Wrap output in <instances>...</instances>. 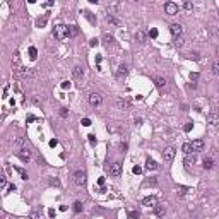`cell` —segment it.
Returning a JSON list of instances; mask_svg holds the SVG:
<instances>
[{
    "mask_svg": "<svg viewBox=\"0 0 219 219\" xmlns=\"http://www.w3.org/2000/svg\"><path fill=\"white\" fill-rule=\"evenodd\" d=\"M53 36L56 39H63V38L67 36V26H63V24H56L53 28Z\"/></svg>",
    "mask_w": 219,
    "mask_h": 219,
    "instance_id": "6da1fadb",
    "label": "cell"
},
{
    "mask_svg": "<svg viewBox=\"0 0 219 219\" xmlns=\"http://www.w3.org/2000/svg\"><path fill=\"white\" fill-rule=\"evenodd\" d=\"M175 154H176L175 147H171V146L164 147V151H163V159H164V163H171V161L175 159Z\"/></svg>",
    "mask_w": 219,
    "mask_h": 219,
    "instance_id": "7a4b0ae2",
    "label": "cell"
},
{
    "mask_svg": "<svg viewBox=\"0 0 219 219\" xmlns=\"http://www.w3.org/2000/svg\"><path fill=\"white\" fill-rule=\"evenodd\" d=\"M164 10H166L168 16H176L178 10H180V7H178V3H175V2H166V3H164Z\"/></svg>",
    "mask_w": 219,
    "mask_h": 219,
    "instance_id": "3957f363",
    "label": "cell"
},
{
    "mask_svg": "<svg viewBox=\"0 0 219 219\" xmlns=\"http://www.w3.org/2000/svg\"><path fill=\"white\" fill-rule=\"evenodd\" d=\"M101 103H103V98H101V94H98V92H92V94H89V105H91L92 108H98Z\"/></svg>",
    "mask_w": 219,
    "mask_h": 219,
    "instance_id": "277c9868",
    "label": "cell"
},
{
    "mask_svg": "<svg viewBox=\"0 0 219 219\" xmlns=\"http://www.w3.org/2000/svg\"><path fill=\"white\" fill-rule=\"evenodd\" d=\"M17 158L21 159V161L28 163V161L31 159V151H29L28 147H22V149H19V151H17Z\"/></svg>",
    "mask_w": 219,
    "mask_h": 219,
    "instance_id": "5b68a950",
    "label": "cell"
},
{
    "mask_svg": "<svg viewBox=\"0 0 219 219\" xmlns=\"http://www.w3.org/2000/svg\"><path fill=\"white\" fill-rule=\"evenodd\" d=\"M74 183L79 185V187L86 185V173H84V171H75V173H74Z\"/></svg>",
    "mask_w": 219,
    "mask_h": 219,
    "instance_id": "8992f818",
    "label": "cell"
},
{
    "mask_svg": "<svg viewBox=\"0 0 219 219\" xmlns=\"http://www.w3.org/2000/svg\"><path fill=\"white\" fill-rule=\"evenodd\" d=\"M169 33H171L175 38H180L182 33H183V26L182 24H171V26H169Z\"/></svg>",
    "mask_w": 219,
    "mask_h": 219,
    "instance_id": "52a82bcc",
    "label": "cell"
},
{
    "mask_svg": "<svg viewBox=\"0 0 219 219\" xmlns=\"http://www.w3.org/2000/svg\"><path fill=\"white\" fill-rule=\"evenodd\" d=\"M190 147H192V152H200L204 149V140L202 139H195L190 142Z\"/></svg>",
    "mask_w": 219,
    "mask_h": 219,
    "instance_id": "ba28073f",
    "label": "cell"
},
{
    "mask_svg": "<svg viewBox=\"0 0 219 219\" xmlns=\"http://www.w3.org/2000/svg\"><path fill=\"white\" fill-rule=\"evenodd\" d=\"M110 175H111V176H120V175H122V164L120 163L110 164Z\"/></svg>",
    "mask_w": 219,
    "mask_h": 219,
    "instance_id": "9c48e42d",
    "label": "cell"
},
{
    "mask_svg": "<svg viewBox=\"0 0 219 219\" xmlns=\"http://www.w3.org/2000/svg\"><path fill=\"white\" fill-rule=\"evenodd\" d=\"M142 205H144V207H156V205H158V199H156L154 195H149V197H146V199L142 200Z\"/></svg>",
    "mask_w": 219,
    "mask_h": 219,
    "instance_id": "30bf717a",
    "label": "cell"
},
{
    "mask_svg": "<svg viewBox=\"0 0 219 219\" xmlns=\"http://www.w3.org/2000/svg\"><path fill=\"white\" fill-rule=\"evenodd\" d=\"M72 75H74V79L82 81V77H84V70H82V67H81V65H75V67L72 69Z\"/></svg>",
    "mask_w": 219,
    "mask_h": 219,
    "instance_id": "8fae6325",
    "label": "cell"
},
{
    "mask_svg": "<svg viewBox=\"0 0 219 219\" xmlns=\"http://www.w3.org/2000/svg\"><path fill=\"white\" fill-rule=\"evenodd\" d=\"M116 106H118V110H130V101L120 98V99H116Z\"/></svg>",
    "mask_w": 219,
    "mask_h": 219,
    "instance_id": "7c38bea8",
    "label": "cell"
},
{
    "mask_svg": "<svg viewBox=\"0 0 219 219\" xmlns=\"http://www.w3.org/2000/svg\"><path fill=\"white\" fill-rule=\"evenodd\" d=\"M207 122H209V123H211L212 127H216V125H218V123H219L218 113H216V111H212V113H209V115H207Z\"/></svg>",
    "mask_w": 219,
    "mask_h": 219,
    "instance_id": "4fadbf2b",
    "label": "cell"
},
{
    "mask_svg": "<svg viewBox=\"0 0 219 219\" xmlns=\"http://www.w3.org/2000/svg\"><path fill=\"white\" fill-rule=\"evenodd\" d=\"M158 168H159V164L156 163L154 159H151V158H149V159L146 161V169H149V171H156Z\"/></svg>",
    "mask_w": 219,
    "mask_h": 219,
    "instance_id": "5bb4252c",
    "label": "cell"
},
{
    "mask_svg": "<svg viewBox=\"0 0 219 219\" xmlns=\"http://www.w3.org/2000/svg\"><path fill=\"white\" fill-rule=\"evenodd\" d=\"M77 34H79V28H77V26H67V36L75 38Z\"/></svg>",
    "mask_w": 219,
    "mask_h": 219,
    "instance_id": "9a60e30c",
    "label": "cell"
},
{
    "mask_svg": "<svg viewBox=\"0 0 219 219\" xmlns=\"http://www.w3.org/2000/svg\"><path fill=\"white\" fill-rule=\"evenodd\" d=\"M146 33H144V31H142V29H139V31H137V33H135V39H137V41H139V43H146Z\"/></svg>",
    "mask_w": 219,
    "mask_h": 219,
    "instance_id": "2e32d148",
    "label": "cell"
},
{
    "mask_svg": "<svg viewBox=\"0 0 219 219\" xmlns=\"http://www.w3.org/2000/svg\"><path fill=\"white\" fill-rule=\"evenodd\" d=\"M195 161H197V158H195L194 154H187V156H185V161H183V163H185V166H190V164H194Z\"/></svg>",
    "mask_w": 219,
    "mask_h": 219,
    "instance_id": "e0dca14e",
    "label": "cell"
},
{
    "mask_svg": "<svg viewBox=\"0 0 219 219\" xmlns=\"http://www.w3.org/2000/svg\"><path fill=\"white\" fill-rule=\"evenodd\" d=\"M127 72H128L127 65H120V67H118V70H116V77H125Z\"/></svg>",
    "mask_w": 219,
    "mask_h": 219,
    "instance_id": "ac0fdd59",
    "label": "cell"
},
{
    "mask_svg": "<svg viewBox=\"0 0 219 219\" xmlns=\"http://www.w3.org/2000/svg\"><path fill=\"white\" fill-rule=\"evenodd\" d=\"M204 168H205V169H212V168H214V159H212V158H205V159H204Z\"/></svg>",
    "mask_w": 219,
    "mask_h": 219,
    "instance_id": "d6986e66",
    "label": "cell"
},
{
    "mask_svg": "<svg viewBox=\"0 0 219 219\" xmlns=\"http://www.w3.org/2000/svg\"><path fill=\"white\" fill-rule=\"evenodd\" d=\"M156 87H159V89H163V87H166V79H163V77H156Z\"/></svg>",
    "mask_w": 219,
    "mask_h": 219,
    "instance_id": "ffe728a7",
    "label": "cell"
},
{
    "mask_svg": "<svg viewBox=\"0 0 219 219\" xmlns=\"http://www.w3.org/2000/svg\"><path fill=\"white\" fill-rule=\"evenodd\" d=\"M106 21H108L110 24H113V26H120V21L115 17V16H111V14H108V16H106Z\"/></svg>",
    "mask_w": 219,
    "mask_h": 219,
    "instance_id": "44dd1931",
    "label": "cell"
},
{
    "mask_svg": "<svg viewBox=\"0 0 219 219\" xmlns=\"http://www.w3.org/2000/svg\"><path fill=\"white\" fill-rule=\"evenodd\" d=\"M152 209H154L156 216H159V218H161V216H164V212H166V209H164L163 205H156V207H152Z\"/></svg>",
    "mask_w": 219,
    "mask_h": 219,
    "instance_id": "7402d4cb",
    "label": "cell"
},
{
    "mask_svg": "<svg viewBox=\"0 0 219 219\" xmlns=\"http://www.w3.org/2000/svg\"><path fill=\"white\" fill-rule=\"evenodd\" d=\"M187 192H190L187 187H178V190H176V195H178V197H185V195H187Z\"/></svg>",
    "mask_w": 219,
    "mask_h": 219,
    "instance_id": "603a6c76",
    "label": "cell"
},
{
    "mask_svg": "<svg viewBox=\"0 0 219 219\" xmlns=\"http://www.w3.org/2000/svg\"><path fill=\"white\" fill-rule=\"evenodd\" d=\"M84 16H86V19H87L91 24H96V17L92 16V12H89V10H84Z\"/></svg>",
    "mask_w": 219,
    "mask_h": 219,
    "instance_id": "cb8c5ba5",
    "label": "cell"
},
{
    "mask_svg": "<svg viewBox=\"0 0 219 219\" xmlns=\"http://www.w3.org/2000/svg\"><path fill=\"white\" fill-rule=\"evenodd\" d=\"M29 56H31V60H36V56H38V50L34 48V46H31V48H29Z\"/></svg>",
    "mask_w": 219,
    "mask_h": 219,
    "instance_id": "d4e9b609",
    "label": "cell"
},
{
    "mask_svg": "<svg viewBox=\"0 0 219 219\" xmlns=\"http://www.w3.org/2000/svg\"><path fill=\"white\" fill-rule=\"evenodd\" d=\"M183 152H185V156L187 154H192V147H190V142H187V144H183Z\"/></svg>",
    "mask_w": 219,
    "mask_h": 219,
    "instance_id": "484cf974",
    "label": "cell"
},
{
    "mask_svg": "<svg viewBox=\"0 0 219 219\" xmlns=\"http://www.w3.org/2000/svg\"><path fill=\"white\" fill-rule=\"evenodd\" d=\"M16 169H17V173L21 175L22 180H28V173H26V169H22V168H16Z\"/></svg>",
    "mask_w": 219,
    "mask_h": 219,
    "instance_id": "4316f807",
    "label": "cell"
},
{
    "mask_svg": "<svg viewBox=\"0 0 219 219\" xmlns=\"http://www.w3.org/2000/svg\"><path fill=\"white\" fill-rule=\"evenodd\" d=\"M175 45H176L178 48H182L183 45H185V39H183L182 36H180V38H175Z\"/></svg>",
    "mask_w": 219,
    "mask_h": 219,
    "instance_id": "83f0119b",
    "label": "cell"
},
{
    "mask_svg": "<svg viewBox=\"0 0 219 219\" xmlns=\"http://www.w3.org/2000/svg\"><path fill=\"white\" fill-rule=\"evenodd\" d=\"M3 187H7V178H5V175L0 173V188H3Z\"/></svg>",
    "mask_w": 219,
    "mask_h": 219,
    "instance_id": "f1b7e54d",
    "label": "cell"
},
{
    "mask_svg": "<svg viewBox=\"0 0 219 219\" xmlns=\"http://www.w3.org/2000/svg\"><path fill=\"white\" fill-rule=\"evenodd\" d=\"M74 211H75V212H81V211H82V204H81L79 200L74 202Z\"/></svg>",
    "mask_w": 219,
    "mask_h": 219,
    "instance_id": "f546056e",
    "label": "cell"
},
{
    "mask_svg": "<svg viewBox=\"0 0 219 219\" xmlns=\"http://www.w3.org/2000/svg\"><path fill=\"white\" fill-rule=\"evenodd\" d=\"M14 144H16L17 147H21V149H22V146H24V139H22V137H17V139L14 140Z\"/></svg>",
    "mask_w": 219,
    "mask_h": 219,
    "instance_id": "4dcf8cb0",
    "label": "cell"
},
{
    "mask_svg": "<svg viewBox=\"0 0 219 219\" xmlns=\"http://www.w3.org/2000/svg\"><path fill=\"white\" fill-rule=\"evenodd\" d=\"M212 74H214V75H218V74H219V63H218V62H214V63H212Z\"/></svg>",
    "mask_w": 219,
    "mask_h": 219,
    "instance_id": "1f68e13d",
    "label": "cell"
},
{
    "mask_svg": "<svg viewBox=\"0 0 219 219\" xmlns=\"http://www.w3.org/2000/svg\"><path fill=\"white\" fill-rule=\"evenodd\" d=\"M60 116H62V118H67V116H69V110L67 108H60Z\"/></svg>",
    "mask_w": 219,
    "mask_h": 219,
    "instance_id": "d6a6232c",
    "label": "cell"
},
{
    "mask_svg": "<svg viewBox=\"0 0 219 219\" xmlns=\"http://www.w3.org/2000/svg\"><path fill=\"white\" fill-rule=\"evenodd\" d=\"M128 218L130 219H139V212H137V211H130V212H128Z\"/></svg>",
    "mask_w": 219,
    "mask_h": 219,
    "instance_id": "836d02e7",
    "label": "cell"
},
{
    "mask_svg": "<svg viewBox=\"0 0 219 219\" xmlns=\"http://www.w3.org/2000/svg\"><path fill=\"white\" fill-rule=\"evenodd\" d=\"M183 9H185V10H192V9H194V3H192V2H185V3H183Z\"/></svg>",
    "mask_w": 219,
    "mask_h": 219,
    "instance_id": "e575fe53",
    "label": "cell"
},
{
    "mask_svg": "<svg viewBox=\"0 0 219 219\" xmlns=\"http://www.w3.org/2000/svg\"><path fill=\"white\" fill-rule=\"evenodd\" d=\"M45 24H46V17H41V19H38V21H36L38 28H41V26H45Z\"/></svg>",
    "mask_w": 219,
    "mask_h": 219,
    "instance_id": "d590c367",
    "label": "cell"
},
{
    "mask_svg": "<svg viewBox=\"0 0 219 219\" xmlns=\"http://www.w3.org/2000/svg\"><path fill=\"white\" fill-rule=\"evenodd\" d=\"M149 36H151V38H158V29H156V28L149 29Z\"/></svg>",
    "mask_w": 219,
    "mask_h": 219,
    "instance_id": "8d00e7d4",
    "label": "cell"
},
{
    "mask_svg": "<svg viewBox=\"0 0 219 219\" xmlns=\"http://www.w3.org/2000/svg\"><path fill=\"white\" fill-rule=\"evenodd\" d=\"M190 58H194V60H200V53H199V52H192V53H190Z\"/></svg>",
    "mask_w": 219,
    "mask_h": 219,
    "instance_id": "74e56055",
    "label": "cell"
},
{
    "mask_svg": "<svg viewBox=\"0 0 219 219\" xmlns=\"http://www.w3.org/2000/svg\"><path fill=\"white\" fill-rule=\"evenodd\" d=\"M98 45H99V39H96V38H92L89 41V46H98Z\"/></svg>",
    "mask_w": 219,
    "mask_h": 219,
    "instance_id": "f35d334b",
    "label": "cell"
},
{
    "mask_svg": "<svg viewBox=\"0 0 219 219\" xmlns=\"http://www.w3.org/2000/svg\"><path fill=\"white\" fill-rule=\"evenodd\" d=\"M132 171H134L135 175H139V173H142V168H140V166H134V168H132Z\"/></svg>",
    "mask_w": 219,
    "mask_h": 219,
    "instance_id": "ab89813d",
    "label": "cell"
},
{
    "mask_svg": "<svg viewBox=\"0 0 219 219\" xmlns=\"http://www.w3.org/2000/svg\"><path fill=\"white\" fill-rule=\"evenodd\" d=\"M69 87H70V82L69 81H63L62 82V89H69Z\"/></svg>",
    "mask_w": 219,
    "mask_h": 219,
    "instance_id": "60d3db41",
    "label": "cell"
},
{
    "mask_svg": "<svg viewBox=\"0 0 219 219\" xmlns=\"http://www.w3.org/2000/svg\"><path fill=\"white\" fill-rule=\"evenodd\" d=\"M82 125H84V127H89V125H91V120H89V118H82Z\"/></svg>",
    "mask_w": 219,
    "mask_h": 219,
    "instance_id": "b9f144b4",
    "label": "cell"
},
{
    "mask_svg": "<svg viewBox=\"0 0 219 219\" xmlns=\"http://www.w3.org/2000/svg\"><path fill=\"white\" fill-rule=\"evenodd\" d=\"M197 79H199V74H197V72L190 74V81H197Z\"/></svg>",
    "mask_w": 219,
    "mask_h": 219,
    "instance_id": "7bdbcfd3",
    "label": "cell"
},
{
    "mask_svg": "<svg viewBox=\"0 0 219 219\" xmlns=\"http://www.w3.org/2000/svg\"><path fill=\"white\" fill-rule=\"evenodd\" d=\"M105 41H106V43H113V36H110V34H105Z\"/></svg>",
    "mask_w": 219,
    "mask_h": 219,
    "instance_id": "ee69618b",
    "label": "cell"
},
{
    "mask_svg": "<svg viewBox=\"0 0 219 219\" xmlns=\"http://www.w3.org/2000/svg\"><path fill=\"white\" fill-rule=\"evenodd\" d=\"M58 146V140H56V139H52V140H50V147H56Z\"/></svg>",
    "mask_w": 219,
    "mask_h": 219,
    "instance_id": "f6af8a7d",
    "label": "cell"
},
{
    "mask_svg": "<svg viewBox=\"0 0 219 219\" xmlns=\"http://www.w3.org/2000/svg\"><path fill=\"white\" fill-rule=\"evenodd\" d=\"M29 219H39V214L38 212H31L29 214Z\"/></svg>",
    "mask_w": 219,
    "mask_h": 219,
    "instance_id": "bcb514c9",
    "label": "cell"
},
{
    "mask_svg": "<svg viewBox=\"0 0 219 219\" xmlns=\"http://www.w3.org/2000/svg\"><path fill=\"white\" fill-rule=\"evenodd\" d=\"M34 120H36L34 115H28V122H34Z\"/></svg>",
    "mask_w": 219,
    "mask_h": 219,
    "instance_id": "7dc6e473",
    "label": "cell"
},
{
    "mask_svg": "<svg viewBox=\"0 0 219 219\" xmlns=\"http://www.w3.org/2000/svg\"><path fill=\"white\" fill-rule=\"evenodd\" d=\"M87 137H89V142H91V144H94V142H96V137H94V135H87Z\"/></svg>",
    "mask_w": 219,
    "mask_h": 219,
    "instance_id": "c3c4849f",
    "label": "cell"
},
{
    "mask_svg": "<svg viewBox=\"0 0 219 219\" xmlns=\"http://www.w3.org/2000/svg\"><path fill=\"white\" fill-rule=\"evenodd\" d=\"M48 216H50V218H55V211H53V209H50V211H48Z\"/></svg>",
    "mask_w": 219,
    "mask_h": 219,
    "instance_id": "681fc988",
    "label": "cell"
},
{
    "mask_svg": "<svg viewBox=\"0 0 219 219\" xmlns=\"http://www.w3.org/2000/svg\"><path fill=\"white\" fill-rule=\"evenodd\" d=\"M147 183H149V185H156V183H158V180H156V178H152V180H149Z\"/></svg>",
    "mask_w": 219,
    "mask_h": 219,
    "instance_id": "f907efd6",
    "label": "cell"
},
{
    "mask_svg": "<svg viewBox=\"0 0 219 219\" xmlns=\"http://www.w3.org/2000/svg\"><path fill=\"white\" fill-rule=\"evenodd\" d=\"M190 128H192V123H187V125H185V132H188Z\"/></svg>",
    "mask_w": 219,
    "mask_h": 219,
    "instance_id": "816d5d0a",
    "label": "cell"
},
{
    "mask_svg": "<svg viewBox=\"0 0 219 219\" xmlns=\"http://www.w3.org/2000/svg\"><path fill=\"white\" fill-rule=\"evenodd\" d=\"M16 190V185H9V192H14Z\"/></svg>",
    "mask_w": 219,
    "mask_h": 219,
    "instance_id": "f5cc1de1",
    "label": "cell"
}]
</instances>
